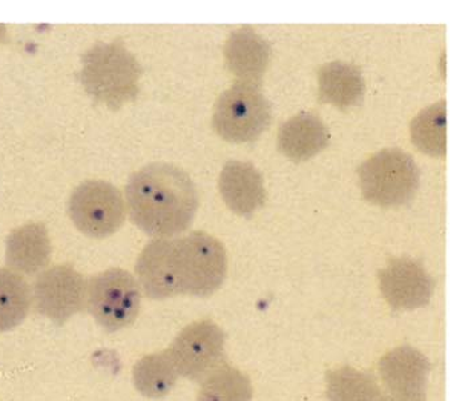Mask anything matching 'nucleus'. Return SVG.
<instances>
[{"instance_id":"nucleus-18","label":"nucleus","mask_w":465,"mask_h":401,"mask_svg":"<svg viewBox=\"0 0 465 401\" xmlns=\"http://www.w3.org/2000/svg\"><path fill=\"white\" fill-rule=\"evenodd\" d=\"M134 384L143 396L162 399L176 386L177 372L169 352L143 357L134 367Z\"/></svg>"},{"instance_id":"nucleus-1","label":"nucleus","mask_w":465,"mask_h":401,"mask_svg":"<svg viewBox=\"0 0 465 401\" xmlns=\"http://www.w3.org/2000/svg\"><path fill=\"white\" fill-rule=\"evenodd\" d=\"M125 196L132 222L157 240L188 230L198 210L197 189L189 174L163 162L143 166L132 174Z\"/></svg>"},{"instance_id":"nucleus-16","label":"nucleus","mask_w":465,"mask_h":401,"mask_svg":"<svg viewBox=\"0 0 465 401\" xmlns=\"http://www.w3.org/2000/svg\"><path fill=\"white\" fill-rule=\"evenodd\" d=\"M329 131L322 120L303 112L281 125L278 149L292 161L303 162L321 153L329 145Z\"/></svg>"},{"instance_id":"nucleus-13","label":"nucleus","mask_w":465,"mask_h":401,"mask_svg":"<svg viewBox=\"0 0 465 401\" xmlns=\"http://www.w3.org/2000/svg\"><path fill=\"white\" fill-rule=\"evenodd\" d=\"M223 54L226 67L238 83L261 87L272 56V47L262 36L249 25L238 28L226 40Z\"/></svg>"},{"instance_id":"nucleus-17","label":"nucleus","mask_w":465,"mask_h":401,"mask_svg":"<svg viewBox=\"0 0 465 401\" xmlns=\"http://www.w3.org/2000/svg\"><path fill=\"white\" fill-rule=\"evenodd\" d=\"M320 102L332 104L338 110L359 107L366 93L363 74L355 65L343 62H331L318 71Z\"/></svg>"},{"instance_id":"nucleus-21","label":"nucleus","mask_w":465,"mask_h":401,"mask_svg":"<svg viewBox=\"0 0 465 401\" xmlns=\"http://www.w3.org/2000/svg\"><path fill=\"white\" fill-rule=\"evenodd\" d=\"M446 100H440L412 120L410 132L419 151L432 157L446 154Z\"/></svg>"},{"instance_id":"nucleus-8","label":"nucleus","mask_w":465,"mask_h":401,"mask_svg":"<svg viewBox=\"0 0 465 401\" xmlns=\"http://www.w3.org/2000/svg\"><path fill=\"white\" fill-rule=\"evenodd\" d=\"M226 335L211 320L192 323L169 349L177 372L186 379L203 380L223 365Z\"/></svg>"},{"instance_id":"nucleus-3","label":"nucleus","mask_w":465,"mask_h":401,"mask_svg":"<svg viewBox=\"0 0 465 401\" xmlns=\"http://www.w3.org/2000/svg\"><path fill=\"white\" fill-rule=\"evenodd\" d=\"M171 242L179 294L213 295L228 273V256L223 243L203 231H192Z\"/></svg>"},{"instance_id":"nucleus-12","label":"nucleus","mask_w":465,"mask_h":401,"mask_svg":"<svg viewBox=\"0 0 465 401\" xmlns=\"http://www.w3.org/2000/svg\"><path fill=\"white\" fill-rule=\"evenodd\" d=\"M221 197L232 213L251 219L265 205L266 191L262 176L251 162L231 160L218 179Z\"/></svg>"},{"instance_id":"nucleus-14","label":"nucleus","mask_w":465,"mask_h":401,"mask_svg":"<svg viewBox=\"0 0 465 401\" xmlns=\"http://www.w3.org/2000/svg\"><path fill=\"white\" fill-rule=\"evenodd\" d=\"M51 253L50 236L43 223L20 226L5 240V262L18 274L40 273L50 263Z\"/></svg>"},{"instance_id":"nucleus-24","label":"nucleus","mask_w":465,"mask_h":401,"mask_svg":"<svg viewBox=\"0 0 465 401\" xmlns=\"http://www.w3.org/2000/svg\"><path fill=\"white\" fill-rule=\"evenodd\" d=\"M5 34H7V28H5V24L0 23V42L5 39Z\"/></svg>"},{"instance_id":"nucleus-23","label":"nucleus","mask_w":465,"mask_h":401,"mask_svg":"<svg viewBox=\"0 0 465 401\" xmlns=\"http://www.w3.org/2000/svg\"><path fill=\"white\" fill-rule=\"evenodd\" d=\"M381 401H426V397L424 396H418V397H401V396H392V395H390V396H384L381 397Z\"/></svg>"},{"instance_id":"nucleus-7","label":"nucleus","mask_w":465,"mask_h":401,"mask_svg":"<svg viewBox=\"0 0 465 401\" xmlns=\"http://www.w3.org/2000/svg\"><path fill=\"white\" fill-rule=\"evenodd\" d=\"M68 214L77 230L90 238H107L120 230L126 216L122 191L103 180H88L74 189Z\"/></svg>"},{"instance_id":"nucleus-20","label":"nucleus","mask_w":465,"mask_h":401,"mask_svg":"<svg viewBox=\"0 0 465 401\" xmlns=\"http://www.w3.org/2000/svg\"><path fill=\"white\" fill-rule=\"evenodd\" d=\"M329 401H381L383 397L375 377L351 367H341L326 374Z\"/></svg>"},{"instance_id":"nucleus-2","label":"nucleus","mask_w":465,"mask_h":401,"mask_svg":"<svg viewBox=\"0 0 465 401\" xmlns=\"http://www.w3.org/2000/svg\"><path fill=\"white\" fill-rule=\"evenodd\" d=\"M143 68L122 40L97 43L82 56L80 84L100 104L117 111L139 96Z\"/></svg>"},{"instance_id":"nucleus-6","label":"nucleus","mask_w":465,"mask_h":401,"mask_svg":"<svg viewBox=\"0 0 465 401\" xmlns=\"http://www.w3.org/2000/svg\"><path fill=\"white\" fill-rule=\"evenodd\" d=\"M142 306L139 282L123 269H109L87 282L85 308L100 328L116 332L136 320Z\"/></svg>"},{"instance_id":"nucleus-19","label":"nucleus","mask_w":465,"mask_h":401,"mask_svg":"<svg viewBox=\"0 0 465 401\" xmlns=\"http://www.w3.org/2000/svg\"><path fill=\"white\" fill-rule=\"evenodd\" d=\"M33 305V292L22 275L0 269V332L18 328Z\"/></svg>"},{"instance_id":"nucleus-4","label":"nucleus","mask_w":465,"mask_h":401,"mask_svg":"<svg viewBox=\"0 0 465 401\" xmlns=\"http://www.w3.org/2000/svg\"><path fill=\"white\" fill-rule=\"evenodd\" d=\"M364 199L381 208L409 203L420 183V171L411 154L398 148L383 149L357 169Z\"/></svg>"},{"instance_id":"nucleus-5","label":"nucleus","mask_w":465,"mask_h":401,"mask_svg":"<svg viewBox=\"0 0 465 401\" xmlns=\"http://www.w3.org/2000/svg\"><path fill=\"white\" fill-rule=\"evenodd\" d=\"M272 122V104L257 85L235 83L215 103L214 131L232 144L254 142Z\"/></svg>"},{"instance_id":"nucleus-10","label":"nucleus","mask_w":465,"mask_h":401,"mask_svg":"<svg viewBox=\"0 0 465 401\" xmlns=\"http://www.w3.org/2000/svg\"><path fill=\"white\" fill-rule=\"evenodd\" d=\"M379 288L395 311L416 310L429 305L435 279L420 262L409 257L394 258L378 271Z\"/></svg>"},{"instance_id":"nucleus-15","label":"nucleus","mask_w":465,"mask_h":401,"mask_svg":"<svg viewBox=\"0 0 465 401\" xmlns=\"http://www.w3.org/2000/svg\"><path fill=\"white\" fill-rule=\"evenodd\" d=\"M137 282L146 297L163 300L179 294L171 240H154L143 248L136 263Z\"/></svg>"},{"instance_id":"nucleus-9","label":"nucleus","mask_w":465,"mask_h":401,"mask_svg":"<svg viewBox=\"0 0 465 401\" xmlns=\"http://www.w3.org/2000/svg\"><path fill=\"white\" fill-rule=\"evenodd\" d=\"M31 292L37 314L60 328L84 310L87 280L71 266H54L39 274Z\"/></svg>"},{"instance_id":"nucleus-11","label":"nucleus","mask_w":465,"mask_h":401,"mask_svg":"<svg viewBox=\"0 0 465 401\" xmlns=\"http://www.w3.org/2000/svg\"><path fill=\"white\" fill-rule=\"evenodd\" d=\"M430 368V360L411 346L392 349L379 362V374L392 396H424Z\"/></svg>"},{"instance_id":"nucleus-22","label":"nucleus","mask_w":465,"mask_h":401,"mask_svg":"<svg viewBox=\"0 0 465 401\" xmlns=\"http://www.w3.org/2000/svg\"><path fill=\"white\" fill-rule=\"evenodd\" d=\"M251 380L232 367L221 365L203 379L198 401H252Z\"/></svg>"}]
</instances>
